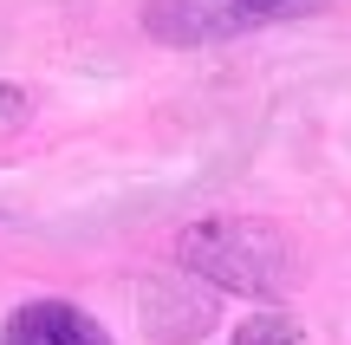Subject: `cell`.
Masks as SVG:
<instances>
[{
    "label": "cell",
    "mask_w": 351,
    "mask_h": 345,
    "mask_svg": "<svg viewBox=\"0 0 351 345\" xmlns=\"http://www.w3.org/2000/svg\"><path fill=\"white\" fill-rule=\"evenodd\" d=\"M26 117H33V98H26L20 85H7V78H0V143H7Z\"/></svg>",
    "instance_id": "6"
},
{
    "label": "cell",
    "mask_w": 351,
    "mask_h": 345,
    "mask_svg": "<svg viewBox=\"0 0 351 345\" xmlns=\"http://www.w3.org/2000/svg\"><path fill=\"white\" fill-rule=\"evenodd\" d=\"M0 345H111V333L72 300H26L7 313Z\"/></svg>",
    "instance_id": "2"
},
{
    "label": "cell",
    "mask_w": 351,
    "mask_h": 345,
    "mask_svg": "<svg viewBox=\"0 0 351 345\" xmlns=\"http://www.w3.org/2000/svg\"><path fill=\"white\" fill-rule=\"evenodd\" d=\"M234 345H300V326H293L287 313H254L234 333Z\"/></svg>",
    "instance_id": "4"
},
{
    "label": "cell",
    "mask_w": 351,
    "mask_h": 345,
    "mask_svg": "<svg viewBox=\"0 0 351 345\" xmlns=\"http://www.w3.org/2000/svg\"><path fill=\"white\" fill-rule=\"evenodd\" d=\"M241 20H300V13H319L326 0H228Z\"/></svg>",
    "instance_id": "5"
},
{
    "label": "cell",
    "mask_w": 351,
    "mask_h": 345,
    "mask_svg": "<svg viewBox=\"0 0 351 345\" xmlns=\"http://www.w3.org/2000/svg\"><path fill=\"white\" fill-rule=\"evenodd\" d=\"M143 26H150L156 39H169V46H202V39L241 33L247 20H241L228 0H150V7H143Z\"/></svg>",
    "instance_id": "3"
},
{
    "label": "cell",
    "mask_w": 351,
    "mask_h": 345,
    "mask_svg": "<svg viewBox=\"0 0 351 345\" xmlns=\"http://www.w3.org/2000/svg\"><path fill=\"white\" fill-rule=\"evenodd\" d=\"M176 261L189 274H202L208 287H228V294H247V300H280L300 274V254H293L287 228L261 215H208V222H189L176 235Z\"/></svg>",
    "instance_id": "1"
}]
</instances>
